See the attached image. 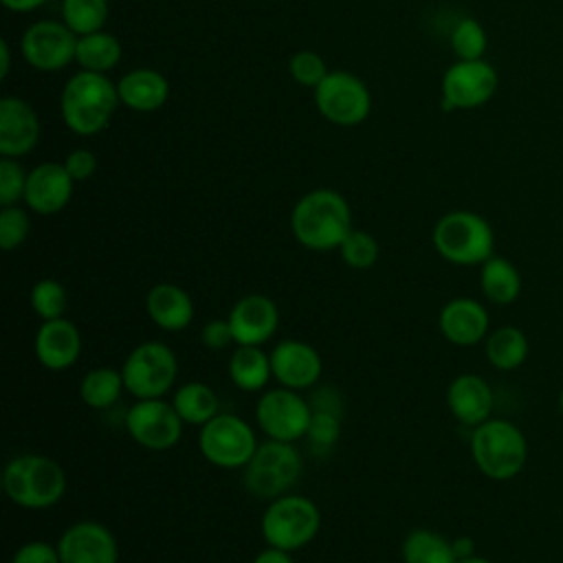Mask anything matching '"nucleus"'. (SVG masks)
Masks as SVG:
<instances>
[{"label": "nucleus", "instance_id": "27", "mask_svg": "<svg viewBox=\"0 0 563 563\" xmlns=\"http://www.w3.org/2000/svg\"><path fill=\"white\" fill-rule=\"evenodd\" d=\"M172 405L185 424H196V427L207 424L213 416L220 413V400L216 391L200 380H189L178 385L174 389Z\"/></svg>", "mask_w": 563, "mask_h": 563}, {"label": "nucleus", "instance_id": "47", "mask_svg": "<svg viewBox=\"0 0 563 563\" xmlns=\"http://www.w3.org/2000/svg\"><path fill=\"white\" fill-rule=\"evenodd\" d=\"M457 563H493V561H488V559H484V556H479V554H473V556L460 559Z\"/></svg>", "mask_w": 563, "mask_h": 563}, {"label": "nucleus", "instance_id": "25", "mask_svg": "<svg viewBox=\"0 0 563 563\" xmlns=\"http://www.w3.org/2000/svg\"><path fill=\"white\" fill-rule=\"evenodd\" d=\"M227 369L238 389L262 391L273 378L271 352H264L262 345H235Z\"/></svg>", "mask_w": 563, "mask_h": 563}, {"label": "nucleus", "instance_id": "13", "mask_svg": "<svg viewBox=\"0 0 563 563\" xmlns=\"http://www.w3.org/2000/svg\"><path fill=\"white\" fill-rule=\"evenodd\" d=\"M130 438L147 451H167L178 444L183 435V420L172 400L141 398L123 416Z\"/></svg>", "mask_w": 563, "mask_h": 563}, {"label": "nucleus", "instance_id": "12", "mask_svg": "<svg viewBox=\"0 0 563 563\" xmlns=\"http://www.w3.org/2000/svg\"><path fill=\"white\" fill-rule=\"evenodd\" d=\"M499 77L486 59H457L442 75V110H473L493 99Z\"/></svg>", "mask_w": 563, "mask_h": 563}, {"label": "nucleus", "instance_id": "20", "mask_svg": "<svg viewBox=\"0 0 563 563\" xmlns=\"http://www.w3.org/2000/svg\"><path fill=\"white\" fill-rule=\"evenodd\" d=\"M40 141V119L33 106L20 97L0 99V154L20 158Z\"/></svg>", "mask_w": 563, "mask_h": 563}, {"label": "nucleus", "instance_id": "39", "mask_svg": "<svg viewBox=\"0 0 563 563\" xmlns=\"http://www.w3.org/2000/svg\"><path fill=\"white\" fill-rule=\"evenodd\" d=\"M26 176L24 167L15 161L4 156L0 161V205H18V200H24V189H26Z\"/></svg>", "mask_w": 563, "mask_h": 563}, {"label": "nucleus", "instance_id": "16", "mask_svg": "<svg viewBox=\"0 0 563 563\" xmlns=\"http://www.w3.org/2000/svg\"><path fill=\"white\" fill-rule=\"evenodd\" d=\"M227 319L235 345H264L277 332L279 308L271 297L251 292L233 303Z\"/></svg>", "mask_w": 563, "mask_h": 563}, {"label": "nucleus", "instance_id": "3", "mask_svg": "<svg viewBox=\"0 0 563 563\" xmlns=\"http://www.w3.org/2000/svg\"><path fill=\"white\" fill-rule=\"evenodd\" d=\"M2 490L20 508L44 510L64 497L66 473L53 457L22 453L4 464Z\"/></svg>", "mask_w": 563, "mask_h": 563}, {"label": "nucleus", "instance_id": "19", "mask_svg": "<svg viewBox=\"0 0 563 563\" xmlns=\"http://www.w3.org/2000/svg\"><path fill=\"white\" fill-rule=\"evenodd\" d=\"M33 352L42 367L64 372L73 367L81 354V334L66 317L42 321L35 330Z\"/></svg>", "mask_w": 563, "mask_h": 563}, {"label": "nucleus", "instance_id": "15", "mask_svg": "<svg viewBox=\"0 0 563 563\" xmlns=\"http://www.w3.org/2000/svg\"><path fill=\"white\" fill-rule=\"evenodd\" d=\"M55 545L62 563H119L117 537L95 519L70 523Z\"/></svg>", "mask_w": 563, "mask_h": 563}, {"label": "nucleus", "instance_id": "23", "mask_svg": "<svg viewBox=\"0 0 563 563\" xmlns=\"http://www.w3.org/2000/svg\"><path fill=\"white\" fill-rule=\"evenodd\" d=\"M145 310L154 325L165 332L187 330L194 321V299L185 288L172 282L154 284L145 295Z\"/></svg>", "mask_w": 563, "mask_h": 563}, {"label": "nucleus", "instance_id": "24", "mask_svg": "<svg viewBox=\"0 0 563 563\" xmlns=\"http://www.w3.org/2000/svg\"><path fill=\"white\" fill-rule=\"evenodd\" d=\"M119 99L134 112H156L169 97L167 79L154 68H132L117 81Z\"/></svg>", "mask_w": 563, "mask_h": 563}, {"label": "nucleus", "instance_id": "17", "mask_svg": "<svg viewBox=\"0 0 563 563\" xmlns=\"http://www.w3.org/2000/svg\"><path fill=\"white\" fill-rule=\"evenodd\" d=\"M271 367L273 378H277L282 387L301 391L317 385L323 372V361L314 345L299 339H282L271 350Z\"/></svg>", "mask_w": 563, "mask_h": 563}, {"label": "nucleus", "instance_id": "26", "mask_svg": "<svg viewBox=\"0 0 563 563\" xmlns=\"http://www.w3.org/2000/svg\"><path fill=\"white\" fill-rule=\"evenodd\" d=\"M479 288L490 303L508 306L521 292V275L510 260L493 255L482 264Z\"/></svg>", "mask_w": 563, "mask_h": 563}, {"label": "nucleus", "instance_id": "7", "mask_svg": "<svg viewBox=\"0 0 563 563\" xmlns=\"http://www.w3.org/2000/svg\"><path fill=\"white\" fill-rule=\"evenodd\" d=\"M301 475V455L295 442L271 440L257 444L244 466V486L253 497L275 499L286 495Z\"/></svg>", "mask_w": 563, "mask_h": 563}, {"label": "nucleus", "instance_id": "45", "mask_svg": "<svg viewBox=\"0 0 563 563\" xmlns=\"http://www.w3.org/2000/svg\"><path fill=\"white\" fill-rule=\"evenodd\" d=\"M46 0H2V4L9 9V11H15V13H29L37 7H42Z\"/></svg>", "mask_w": 563, "mask_h": 563}, {"label": "nucleus", "instance_id": "44", "mask_svg": "<svg viewBox=\"0 0 563 563\" xmlns=\"http://www.w3.org/2000/svg\"><path fill=\"white\" fill-rule=\"evenodd\" d=\"M451 543H453V552H455L457 561L475 554V541H473L471 537H457V539H453Z\"/></svg>", "mask_w": 563, "mask_h": 563}, {"label": "nucleus", "instance_id": "18", "mask_svg": "<svg viewBox=\"0 0 563 563\" xmlns=\"http://www.w3.org/2000/svg\"><path fill=\"white\" fill-rule=\"evenodd\" d=\"M73 187L75 180L64 163H40L26 176L24 202L40 216H53L70 202Z\"/></svg>", "mask_w": 563, "mask_h": 563}, {"label": "nucleus", "instance_id": "1", "mask_svg": "<svg viewBox=\"0 0 563 563\" xmlns=\"http://www.w3.org/2000/svg\"><path fill=\"white\" fill-rule=\"evenodd\" d=\"M352 229L350 202L328 187L303 194L290 211L292 238L308 251H334Z\"/></svg>", "mask_w": 563, "mask_h": 563}, {"label": "nucleus", "instance_id": "35", "mask_svg": "<svg viewBox=\"0 0 563 563\" xmlns=\"http://www.w3.org/2000/svg\"><path fill=\"white\" fill-rule=\"evenodd\" d=\"M341 438V413L328 411V409H312L310 427L306 433V440L312 449V453L328 455Z\"/></svg>", "mask_w": 563, "mask_h": 563}, {"label": "nucleus", "instance_id": "40", "mask_svg": "<svg viewBox=\"0 0 563 563\" xmlns=\"http://www.w3.org/2000/svg\"><path fill=\"white\" fill-rule=\"evenodd\" d=\"M11 563H62L57 545L48 541H26L15 550Z\"/></svg>", "mask_w": 563, "mask_h": 563}, {"label": "nucleus", "instance_id": "11", "mask_svg": "<svg viewBox=\"0 0 563 563\" xmlns=\"http://www.w3.org/2000/svg\"><path fill=\"white\" fill-rule=\"evenodd\" d=\"M312 418V405L297 389L275 387L264 391L255 405L260 431L271 440L297 442L306 438Z\"/></svg>", "mask_w": 563, "mask_h": 563}, {"label": "nucleus", "instance_id": "21", "mask_svg": "<svg viewBox=\"0 0 563 563\" xmlns=\"http://www.w3.org/2000/svg\"><path fill=\"white\" fill-rule=\"evenodd\" d=\"M488 312L471 297H455L440 308L438 328L442 336L460 347H471L488 336Z\"/></svg>", "mask_w": 563, "mask_h": 563}, {"label": "nucleus", "instance_id": "32", "mask_svg": "<svg viewBox=\"0 0 563 563\" xmlns=\"http://www.w3.org/2000/svg\"><path fill=\"white\" fill-rule=\"evenodd\" d=\"M108 11V0H62V22L75 35L103 31Z\"/></svg>", "mask_w": 563, "mask_h": 563}, {"label": "nucleus", "instance_id": "38", "mask_svg": "<svg viewBox=\"0 0 563 563\" xmlns=\"http://www.w3.org/2000/svg\"><path fill=\"white\" fill-rule=\"evenodd\" d=\"M288 70H290V77L306 88H317L330 73L323 57L314 51L295 53L288 62Z\"/></svg>", "mask_w": 563, "mask_h": 563}, {"label": "nucleus", "instance_id": "9", "mask_svg": "<svg viewBox=\"0 0 563 563\" xmlns=\"http://www.w3.org/2000/svg\"><path fill=\"white\" fill-rule=\"evenodd\" d=\"M253 427L235 413H218L198 431L202 457L218 468H244L257 449Z\"/></svg>", "mask_w": 563, "mask_h": 563}, {"label": "nucleus", "instance_id": "30", "mask_svg": "<svg viewBox=\"0 0 563 563\" xmlns=\"http://www.w3.org/2000/svg\"><path fill=\"white\" fill-rule=\"evenodd\" d=\"M121 42L112 33L95 31L77 37L75 62L81 66V70L106 75L121 62Z\"/></svg>", "mask_w": 563, "mask_h": 563}, {"label": "nucleus", "instance_id": "28", "mask_svg": "<svg viewBox=\"0 0 563 563\" xmlns=\"http://www.w3.org/2000/svg\"><path fill=\"white\" fill-rule=\"evenodd\" d=\"M400 556L402 563H457L453 543L431 528H413L407 532Z\"/></svg>", "mask_w": 563, "mask_h": 563}, {"label": "nucleus", "instance_id": "48", "mask_svg": "<svg viewBox=\"0 0 563 563\" xmlns=\"http://www.w3.org/2000/svg\"><path fill=\"white\" fill-rule=\"evenodd\" d=\"M559 407H561V413H563V391H561V396H559Z\"/></svg>", "mask_w": 563, "mask_h": 563}, {"label": "nucleus", "instance_id": "5", "mask_svg": "<svg viewBox=\"0 0 563 563\" xmlns=\"http://www.w3.org/2000/svg\"><path fill=\"white\" fill-rule=\"evenodd\" d=\"M471 455L479 473L490 479H512L526 464L528 442L523 431L504 418H488L471 433Z\"/></svg>", "mask_w": 563, "mask_h": 563}, {"label": "nucleus", "instance_id": "10", "mask_svg": "<svg viewBox=\"0 0 563 563\" xmlns=\"http://www.w3.org/2000/svg\"><path fill=\"white\" fill-rule=\"evenodd\" d=\"M314 106L330 123L352 128L369 117L372 95L356 75L347 70H330L314 88Z\"/></svg>", "mask_w": 563, "mask_h": 563}, {"label": "nucleus", "instance_id": "4", "mask_svg": "<svg viewBox=\"0 0 563 563\" xmlns=\"http://www.w3.org/2000/svg\"><path fill=\"white\" fill-rule=\"evenodd\" d=\"M438 255L457 266L484 264L495 255V233L486 218L468 209L444 213L431 233Z\"/></svg>", "mask_w": 563, "mask_h": 563}, {"label": "nucleus", "instance_id": "22", "mask_svg": "<svg viewBox=\"0 0 563 563\" xmlns=\"http://www.w3.org/2000/svg\"><path fill=\"white\" fill-rule=\"evenodd\" d=\"M493 389L477 374H460L446 387V407L464 427H477L493 413Z\"/></svg>", "mask_w": 563, "mask_h": 563}, {"label": "nucleus", "instance_id": "6", "mask_svg": "<svg viewBox=\"0 0 563 563\" xmlns=\"http://www.w3.org/2000/svg\"><path fill=\"white\" fill-rule=\"evenodd\" d=\"M266 545L295 552L312 543L321 530V510L306 495H282L268 501L260 521Z\"/></svg>", "mask_w": 563, "mask_h": 563}, {"label": "nucleus", "instance_id": "29", "mask_svg": "<svg viewBox=\"0 0 563 563\" xmlns=\"http://www.w3.org/2000/svg\"><path fill=\"white\" fill-rule=\"evenodd\" d=\"M484 352L495 369L510 372L523 365L528 356V339L515 325H501L484 339Z\"/></svg>", "mask_w": 563, "mask_h": 563}, {"label": "nucleus", "instance_id": "43", "mask_svg": "<svg viewBox=\"0 0 563 563\" xmlns=\"http://www.w3.org/2000/svg\"><path fill=\"white\" fill-rule=\"evenodd\" d=\"M251 563H295V561H292L290 552L273 548V545H266L262 552L255 554V559Z\"/></svg>", "mask_w": 563, "mask_h": 563}, {"label": "nucleus", "instance_id": "34", "mask_svg": "<svg viewBox=\"0 0 563 563\" xmlns=\"http://www.w3.org/2000/svg\"><path fill=\"white\" fill-rule=\"evenodd\" d=\"M488 37L475 18H462L451 31V48L457 59H484Z\"/></svg>", "mask_w": 563, "mask_h": 563}, {"label": "nucleus", "instance_id": "2", "mask_svg": "<svg viewBox=\"0 0 563 563\" xmlns=\"http://www.w3.org/2000/svg\"><path fill=\"white\" fill-rule=\"evenodd\" d=\"M119 90L103 73L79 70L62 90L59 110L66 128L79 136L99 134L110 125L114 110L119 108Z\"/></svg>", "mask_w": 563, "mask_h": 563}, {"label": "nucleus", "instance_id": "46", "mask_svg": "<svg viewBox=\"0 0 563 563\" xmlns=\"http://www.w3.org/2000/svg\"><path fill=\"white\" fill-rule=\"evenodd\" d=\"M11 73V48L9 42L2 37L0 42V79H7Z\"/></svg>", "mask_w": 563, "mask_h": 563}, {"label": "nucleus", "instance_id": "33", "mask_svg": "<svg viewBox=\"0 0 563 563\" xmlns=\"http://www.w3.org/2000/svg\"><path fill=\"white\" fill-rule=\"evenodd\" d=\"M29 301H31L33 312L42 321L59 319V317H64V312L68 308V290L62 282H57L53 277H44L33 284Z\"/></svg>", "mask_w": 563, "mask_h": 563}, {"label": "nucleus", "instance_id": "37", "mask_svg": "<svg viewBox=\"0 0 563 563\" xmlns=\"http://www.w3.org/2000/svg\"><path fill=\"white\" fill-rule=\"evenodd\" d=\"M31 231V220L29 213L18 207L9 205L0 209V246L2 251H13L24 244Z\"/></svg>", "mask_w": 563, "mask_h": 563}, {"label": "nucleus", "instance_id": "41", "mask_svg": "<svg viewBox=\"0 0 563 563\" xmlns=\"http://www.w3.org/2000/svg\"><path fill=\"white\" fill-rule=\"evenodd\" d=\"M64 167H66V172L70 174V178L75 183H81V180H88V178L95 176V172H97V156L90 150H86V147H77V150L66 154Z\"/></svg>", "mask_w": 563, "mask_h": 563}, {"label": "nucleus", "instance_id": "31", "mask_svg": "<svg viewBox=\"0 0 563 563\" xmlns=\"http://www.w3.org/2000/svg\"><path fill=\"white\" fill-rule=\"evenodd\" d=\"M125 391L123 374L114 367H92L79 383V398L90 409H110Z\"/></svg>", "mask_w": 563, "mask_h": 563}, {"label": "nucleus", "instance_id": "36", "mask_svg": "<svg viewBox=\"0 0 563 563\" xmlns=\"http://www.w3.org/2000/svg\"><path fill=\"white\" fill-rule=\"evenodd\" d=\"M339 253H341V260L350 268L365 271V268L376 264L380 249H378V242H376V238L372 233L361 231V229H352L347 233V238L341 242Z\"/></svg>", "mask_w": 563, "mask_h": 563}, {"label": "nucleus", "instance_id": "14", "mask_svg": "<svg viewBox=\"0 0 563 563\" xmlns=\"http://www.w3.org/2000/svg\"><path fill=\"white\" fill-rule=\"evenodd\" d=\"M77 37L64 22L37 20L22 33L20 51L35 70L55 73L75 62Z\"/></svg>", "mask_w": 563, "mask_h": 563}, {"label": "nucleus", "instance_id": "8", "mask_svg": "<svg viewBox=\"0 0 563 563\" xmlns=\"http://www.w3.org/2000/svg\"><path fill=\"white\" fill-rule=\"evenodd\" d=\"M125 391L141 398H163L178 378L176 352L161 341H143L132 347L121 365Z\"/></svg>", "mask_w": 563, "mask_h": 563}, {"label": "nucleus", "instance_id": "42", "mask_svg": "<svg viewBox=\"0 0 563 563\" xmlns=\"http://www.w3.org/2000/svg\"><path fill=\"white\" fill-rule=\"evenodd\" d=\"M200 341L209 350H224L229 345H235L233 332L229 325V319H211L200 330Z\"/></svg>", "mask_w": 563, "mask_h": 563}]
</instances>
